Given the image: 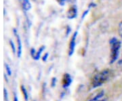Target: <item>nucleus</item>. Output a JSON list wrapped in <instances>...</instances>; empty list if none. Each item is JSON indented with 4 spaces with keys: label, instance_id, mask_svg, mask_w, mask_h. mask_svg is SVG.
Listing matches in <instances>:
<instances>
[{
    "label": "nucleus",
    "instance_id": "3",
    "mask_svg": "<svg viewBox=\"0 0 122 101\" xmlns=\"http://www.w3.org/2000/svg\"><path fill=\"white\" fill-rule=\"evenodd\" d=\"M77 8L73 5L72 7H71L69 10L67 11V13H66V16L69 19H73L74 18L76 17L77 16Z\"/></svg>",
    "mask_w": 122,
    "mask_h": 101
},
{
    "label": "nucleus",
    "instance_id": "13",
    "mask_svg": "<svg viewBox=\"0 0 122 101\" xmlns=\"http://www.w3.org/2000/svg\"><path fill=\"white\" fill-rule=\"evenodd\" d=\"M6 70H7V71H8V74L9 75H11V71H10V69L8 65H6Z\"/></svg>",
    "mask_w": 122,
    "mask_h": 101
},
{
    "label": "nucleus",
    "instance_id": "2",
    "mask_svg": "<svg viewBox=\"0 0 122 101\" xmlns=\"http://www.w3.org/2000/svg\"><path fill=\"white\" fill-rule=\"evenodd\" d=\"M110 47H111V55H110V62L113 63L117 60L119 54V51L121 47V41L117 38H112L110 40Z\"/></svg>",
    "mask_w": 122,
    "mask_h": 101
},
{
    "label": "nucleus",
    "instance_id": "11",
    "mask_svg": "<svg viewBox=\"0 0 122 101\" xmlns=\"http://www.w3.org/2000/svg\"><path fill=\"white\" fill-rule=\"evenodd\" d=\"M57 1H58V2L59 3V4L63 5H65L66 1H68L69 0H57Z\"/></svg>",
    "mask_w": 122,
    "mask_h": 101
},
{
    "label": "nucleus",
    "instance_id": "12",
    "mask_svg": "<svg viewBox=\"0 0 122 101\" xmlns=\"http://www.w3.org/2000/svg\"><path fill=\"white\" fill-rule=\"evenodd\" d=\"M118 66L122 69V58L119 60V61L118 62Z\"/></svg>",
    "mask_w": 122,
    "mask_h": 101
},
{
    "label": "nucleus",
    "instance_id": "5",
    "mask_svg": "<svg viewBox=\"0 0 122 101\" xmlns=\"http://www.w3.org/2000/svg\"><path fill=\"white\" fill-rule=\"evenodd\" d=\"M90 101H107V97L103 92L99 93Z\"/></svg>",
    "mask_w": 122,
    "mask_h": 101
},
{
    "label": "nucleus",
    "instance_id": "7",
    "mask_svg": "<svg viewBox=\"0 0 122 101\" xmlns=\"http://www.w3.org/2000/svg\"><path fill=\"white\" fill-rule=\"evenodd\" d=\"M14 34L16 35V39H17V43H18V56L20 57V55H21V52H22V45H21V41H20V37L19 35H18L17 33H16V31L14 29Z\"/></svg>",
    "mask_w": 122,
    "mask_h": 101
},
{
    "label": "nucleus",
    "instance_id": "6",
    "mask_svg": "<svg viewBox=\"0 0 122 101\" xmlns=\"http://www.w3.org/2000/svg\"><path fill=\"white\" fill-rule=\"evenodd\" d=\"M71 81H72V79H71V76L69 74H67V73L65 74V75H64L63 79H62V85H63V86L65 88L68 87L71 84Z\"/></svg>",
    "mask_w": 122,
    "mask_h": 101
},
{
    "label": "nucleus",
    "instance_id": "8",
    "mask_svg": "<svg viewBox=\"0 0 122 101\" xmlns=\"http://www.w3.org/2000/svg\"><path fill=\"white\" fill-rule=\"evenodd\" d=\"M21 4H22V6L23 9L25 10H29L31 8V5L30 4V1L29 0H20Z\"/></svg>",
    "mask_w": 122,
    "mask_h": 101
},
{
    "label": "nucleus",
    "instance_id": "15",
    "mask_svg": "<svg viewBox=\"0 0 122 101\" xmlns=\"http://www.w3.org/2000/svg\"><path fill=\"white\" fill-rule=\"evenodd\" d=\"M10 45H12V48H13V51H14V52H15V48H14V44L10 41Z\"/></svg>",
    "mask_w": 122,
    "mask_h": 101
},
{
    "label": "nucleus",
    "instance_id": "9",
    "mask_svg": "<svg viewBox=\"0 0 122 101\" xmlns=\"http://www.w3.org/2000/svg\"><path fill=\"white\" fill-rule=\"evenodd\" d=\"M21 89H22V93H23V95H24V96H25V100L27 101V99H28V95H27V92H26L25 88L24 86H21Z\"/></svg>",
    "mask_w": 122,
    "mask_h": 101
},
{
    "label": "nucleus",
    "instance_id": "14",
    "mask_svg": "<svg viewBox=\"0 0 122 101\" xmlns=\"http://www.w3.org/2000/svg\"><path fill=\"white\" fill-rule=\"evenodd\" d=\"M4 97L5 99H6L8 98V93L6 92V90L5 89H4Z\"/></svg>",
    "mask_w": 122,
    "mask_h": 101
},
{
    "label": "nucleus",
    "instance_id": "10",
    "mask_svg": "<svg viewBox=\"0 0 122 101\" xmlns=\"http://www.w3.org/2000/svg\"><path fill=\"white\" fill-rule=\"evenodd\" d=\"M118 32H119V34L120 35V37H122V21L119 25V27H118Z\"/></svg>",
    "mask_w": 122,
    "mask_h": 101
},
{
    "label": "nucleus",
    "instance_id": "1",
    "mask_svg": "<svg viewBox=\"0 0 122 101\" xmlns=\"http://www.w3.org/2000/svg\"><path fill=\"white\" fill-rule=\"evenodd\" d=\"M111 75V71L108 69L102 71L99 73L96 74L92 79V87L97 88L98 86H102V84H105L106 81L109 80Z\"/></svg>",
    "mask_w": 122,
    "mask_h": 101
},
{
    "label": "nucleus",
    "instance_id": "4",
    "mask_svg": "<svg viewBox=\"0 0 122 101\" xmlns=\"http://www.w3.org/2000/svg\"><path fill=\"white\" fill-rule=\"evenodd\" d=\"M77 35V32H75L71 40V42L69 44V56H71L74 52L75 46V39H76Z\"/></svg>",
    "mask_w": 122,
    "mask_h": 101
},
{
    "label": "nucleus",
    "instance_id": "16",
    "mask_svg": "<svg viewBox=\"0 0 122 101\" xmlns=\"http://www.w3.org/2000/svg\"><path fill=\"white\" fill-rule=\"evenodd\" d=\"M14 101H18L17 97L16 96H14Z\"/></svg>",
    "mask_w": 122,
    "mask_h": 101
}]
</instances>
